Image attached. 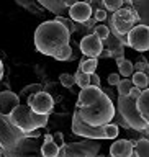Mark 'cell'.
Instances as JSON below:
<instances>
[{
  "instance_id": "obj_1",
  "label": "cell",
  "mask_w": 149,
  "mask_h": 157,
  "mask_svg": "<svg viewBox=\"0 0 149 157\" xmlns=\"http://www.w3.org/2000/svg\"><path fill=\"white\" fill-rule=\"evenodd\" d=\"M76 113L85 124L100 128L112 123L116 110L112 98L105 92H102L100 87L88 85L85 88H80Z\"/></svg>"
},
{
  "instance_id": "obj_2",
  "label": "cell",
  "mask_w": 149,
  "mask_h": 157,
  "mask_svg": "<svg viewBox=\"0 0 149 157\" xmlns=\"http://www.w3.org/2000/svg\"><path fill=\"white\" fill-rule=\"evenodd\" d=\"M71 33L56 20L44 21L34 31V46L44 56H53L62 46L69 44Z\"/></svg>"
},
{
  "instance_id": "obj_3",
  "label": "cell",
  "mask_w": 149,
  "mask_h": 157,
  "mask_svg": "<svg viewBox=\"0 0 149 157\" xmlns=\"http://www.w3.org/2000/svg\"><path fill=\"white\" fill-rule=\"evenodd\" d=\"M118 113L123 118V126L131 128L135 131H146L149 128V123L144 121L139 116V113L136 110V100H133L130 97L118 95Z\"/></svg>"
},
{
  "instance_id": "obj_4",
  "label": "cell",
  "mask_w": 149,
  "mask_h": 157,
  "mask_svg": "<svg viewBox=\"0 0 149 157\" xmlns=\"http://www.w3.org/2000/svg\"><path fill=\"white\" fill-rule=\"evenodd\" d=\"M8 118L12 120V123L17 128H20L22 131H34L38 129V128H43L48 124V115H36V113H33L31 110L28 108H25L22 105H18L15 110L8 115Z\"/></svg>"
},
{
  "instance_id": "obj_5",
  "label": "cell",
  "mask_w": 149,
  "mask_h": 157,
  "mask_svg": "<svg viewBox=\"0 0 149 157\" xmlns=\"http://www.w3.org/2000/svg\"><path fill=\"white\" fill-rule=\"evenodd\" d=\"M138 21H139V17H138V13L133 8L121 7L113 12V17H112L113 33L116 34V38L121 39V44H126V34Z\"/></svg>"
},
{
  "instance_id": "obj_6",
  "label": "cell",
  "mask_w": 149,
  "mask_h": 157,
  "mask_svg": "<svg viewBox=\"0 0 149 157\" xmlns=\"http://www.w3.org/2000/svg\"><path fill=\"white\" fill-rule=\"evenodd\" d=\"M126 46L139 52H147L149 49V26L147 25H136L126 34Z\"/></svg>"
},
{
  "instance_id": "obj_7",
  "label": "cell",
  "mask_w": 149,
  "mask_h": 157,
  "mask_svg": "<svg viewBox=\"0 0 149 157\" xmlns=\"http://www.w3.org/2000/svg\"><path fill=\"white\" fill-rule=\"evenodd\" d=\"M72 131L79 136L92 137V139H105V129H103V126L93 128V126L85 124V123L79 118L77 113H74V118H72Z\"/></svg>"
},
{
  "instance_id": "obj_8",
  "label": "cell",
  "mask_w": 149,
  "mask_h": 157,
  "mask_svg": "<svg viewBox=\"0 0 149 157\" xmlns=\"http://www.w3.org/2000/svg\"><path fill=\"white\" fill-rule=\"evenodd\" d=\"M54 108V100L48 92H38L33 95V100L29 103V110L36 115H49Z\"/></svg>"
},
{
  "instance_id": "obj_9",
  "label": "cell",
  "mask_w": 149,
  "mask_h": 157,
  "mask_svg": "<svg viewBox=\"0 0 149 157\" xmlns=\"http://www.w3.org/2000/svg\"><path fill=\"white\" fill-rule=\"evenodd\" d=\"M80 51L84 56L87 57H95L98 59V56L102 54L103 51V41L102 39H98L95 34H87L84 39H80Z\"/></svg>"
},
{
  "instance_id": "obj_10",
  "label": "cell",
  "mask_w": 149,
  "mask_h": 157,
  "mask_svg": "<svg viewBox=\"0 0 149 157\" xmlns=\"http://www.w3.org/2000/svg\"><path fill=\"white\" fill-rule=\"evenodd\" d=\"M69 17L77 23H85L92 17V7L90 3L85 2H77L72 7H69Z\"/></svg>"
},
{
  "instance_id": "obj_11",
  "label": "cell",
  "mask_w": 149,
  "mask_h": 157,
  "mask_svg": "<svg viewBox=\"0 0 149 157\" xmlns=\"http://www.w3.org/2000/svg\"><path fill=\"white\" fill-rule=\"evenodd\" d=\"M20 105V97L13 92H0V113L8 116Z\"/></svg>"
},
{
  "instance_id": "obj_12",
  "label": "cell",
  "mask_w": 149,
  "mask_h": 157,
  "mask_svg": "<svg viewBox=\"0 0 149 157\" xmlns=\"http://www.w3.org/2000/svg\"><path fill=\"white\" fill-rule=\"evenodd\" d=\"M135 142L128 139H116L110 146V157H131Z\"/></svg>"
},
{
  "instance_id": "obj_13",
  "label": "cell",
  "mask_w": 149,
  "mask_h": 157,
  "mask_svg": "<svg viewBox=\"0 0 149 157\" xmlns=\"http://www.w3.org/2000/svg\"><path fill=\"white\" fill-rule=\"evenodd\" d=\"M136 110L143 120L149 123V90L147 88L141 90L139 97L136 98Z\"/></svg>"
},
{
  "instance_id": "obj_14",
  "label": "cell",
  "mask_w": 149,
  "mask_h": 157,
  "mask_svg": "<svg viewBox=\"0 0 149 157\" xmlns=\"http://www.w3.org/2000/svg\"><path fill=\"white\" fill-rule=\"evenodd\" d=\"M116 66L120 69V75L123 77H130L133 72H135V66H133V62H130L128 59H125L123 56H118L116 57Z\"/></svg>"
},
{
  "instance_id": "obj_15",
  "label": "cell",
  "mask_w": 149,
  "mask_h": 157,
  "mask_svg": "<svg viewBox=\"0 0 149 157\" xmlns=\"http://www.w3.org/2000/svg\"><path fill=\"white\" fill-rule=\"evenodd\" d=\"M149 155V141L146 139L138 141L135 146H133V154L131 157H147Z\"/></svg>"
},
{
  "instance_id": "obj_16",
  "label": "cell",
  "mask_w": 149,
  "mask_h": 157,
  "mask_svg": "<svg viewBox=\"0 0 149 157\" xmlns=\"http://www.w3.org/2000/svg\"><path fill=\"white\" fill-rule=\"evenodd\" d=\"M133 85L141 88V90H144V88H147L149 85V78H147V74L146 72H133Z\"/></svg>"
},
{
  "instance_id": "obj_17",
  "label": "cell",
  "mask_w": 149,
  "mask_h": 157,
  "mask_svg": "<svg viewBox=\"0 0 149 157\" xmlns=\"http://www.w3.org/2000/svg\"><path fill=\"white\" fill-rule=\"evenodd\" d=\"M57 152H59V147L54 144L53 139L44 141V144L41 146V155L43 157H57Z\"/></svg>"
},
{
  "instance_id": "obj_18",
  "label": "cell",
  "mask_w": 149,
  "mask_h": 157,
  "mask_svg": "<svg viewBox=\"0 0 149 157\" xmlns=\"http://www.w3.org/2000/svg\"><path fill=\"white\" fill-rule=\"evenodd\" d=\"M133 3H139V8H136L135 12L138 13V17H139V20L143 21V25H147V0H133Z\"/></svg>"
},
{
  "instance_id": "obj_19",
  "label": "cell",
  "mask_w": 149,
  "mask_h": 157,
  "mask_svg": "<svg viewBox=\"0 0 149 157\" xmlns=\"http://www.w3.org/2000/svg\"><path fill=\"white\" fill-rule=\"evenodd\" d=\"M97 66H98V59L88 57V59H85V61L80 62V67L79 69H80L84 74H93L97 71Z\"/></svg>"
},
{
  "instance_id": "obj_20",
  "label": "cell",
  "mask_w": 149,
  "mask_h": 157,
  "mask_svg": "<svg viewBox=\"0 0 149 157\" xmlns=\"http://www.w3.org/2000/svg\"><path fill=\"white\" fill-rule=\"evenodd\" d=\"M74 78H76V83L80 88H85L90 85V80H88V74H84L80 69H77V72L74 74Z\"/></svg>"
},
{
  "instance_id": "obj_21",
  "label": "cell",
  "mask_w": 149,
  "mask_h": 157,
  "mask_svg": "<svg viewBox=\"0 0 149 157\" xmlns=\"http://www.w3.org/2000/svg\"><path fill=\"white\" fill-rule=\"evenodd\" d=\"M118 95H123V97H126L128 93H130L131 90V87H133V82L130 80V78H121L120 82H118Z\"/></svg>"
},
{
  "instance_id": "obj_22",
  "label": "cell",
  "mask_w": 149,
  "mask_h": 157,
  "mask_svg": "<svg viewBox=\"0 0 149 157\" xmlns=\"http://www.w3.org/2000/svg\"><path fill=\"white\" fill-rule=\"evenodd\" d=\"M71 54H72L71 44H66V46H62L56 54H54V59H57V61H67V59H71Z\"/></svg>"
},
{
  "instance_id": "obj_23",
  "label": "cell",
  "mask_w": 149,
  "mask_h": 157,
  "mask_svg": "<svg viewBox=\"0 0 149 157\" xmlns=\"http://www.w3.org/2000/svg\"><path fill=\"white\" fill-rule=\"evenodd\" d=\"M103 129H105V139H116L118 137V126L116 124H112V123H108V124L103 126Z\"/></svg>"
},
{
  "instance_id": "obj_24",
  "label": "cell",
  "mask_w": 149,
  "mask_h": 157,
  "mask_svg": "<svg viewBox=\"0 0 149 157\" xmlns=\"http://www.w3.org/2000/svg\"><path fill=\"white\" fill-rule=\"evenodd\" d=\"M95 36L98 38V39H102V41H105V39L110 36V28L107 26V25H97L95 26Z\"/></svg>"
},
{
  "instance_id": "obj_25",
  "label": "cell",
  "mask_w": 149,
  "mask_h": 157,
  "mask_svg": "<svg viewBox=\"0 0 149 157\" xmlns=\"http://www.w3.org/2000/svg\"><path fill=\"white\" fill-rule=\"evenodd\" d=\"M59 80H61L62 83V87H66V88H71L76 85V78H74L72 74H67V72H64L61 74V77H59Z\"/></svg>"
},
{
  "instance_id": "obj_26",
  "label": "cell",
  "mask_w": 149,
  "mask_h": 157,
  "mask_svg": "<svg viewBox=\"0 0 149 157\" xmlns=\"http://www.w3.org/2000/svg\"><path fill=\"white\" fill-rule=\"evenodd\" d=\"M100 2L103 3V7L107 10H110V12H115V10L123 7V0H100Z\"/></svg>"
},
{
  "instance_id": "obj_27",
  "label": "cell",
  "mask_w": 149,
  "mask_h": 157,
  "mask_svg": "<svg viewBox=\"0 0 149 157\" xmlns=\"http://www.w3.org/2000/svg\"><path fill=\"white\" fill-rule=\"evenodd\" d=\"M38 92H43V87L39 85V83H31V85L25 87L22 90L23 95H34V93H38Z\"/></svg>"
},
{
  "instance_id": "obj_28",
  "label": "cell",
  "mask_w": 149,
  "mask_h": 157,
  "mask_svg": "<svg viewBox=\"0 0 149 157\" xmlns=\"http://www.w3.org/2000/svg\"><path fill=\"white\" fill-rule=\"evenodd\" d=\"M54 20H56V21H59V23H61V25H62V26H64V28L67 29L69 33H72L74 29H76V28H74V25H72V21H69L67 18H62V17H56Z\"/></svg>"
},
{
  "instance_id": "obj_29",
  "label": "cell",
  "mask_w": 149,
  "mask_h": 157,
  "mask_svg": "<svg viewBox=\"0 0 149 157\" xmlns=\"http://www.w3.org/2000/svg\"><path fill=\"white\" fill-rule=\"evenodd\" d=\"M53 141H54V144H56L57 147L64 146V137H62L61 132H54V134H53Z\"/></svg>"
},
{
  "instance_id": "obj_30",
  "label": "cell",
  "mask_w": 149,
  "mask_h": 157,
  "mask_svg": "<svg viewBox=\"0 0 149 157\" xmlns=\"http://www.w3.org/2000/svg\"><path fill=\"white\" fill-rule=\"evenodd\" d=\"M88 80H90V85L100 87V77H98L95 72H93V74H88Z\"/></svg>"
},
{
  "instance_id": "obj_31",
  "label": "cell",
  "mask_w": 149,
  "mask_h": 157,
  "mask_svg": "<svg viewBox=\"0 0 149 157\" xmlns=\"http://www.w3.org/2000/svg\"><path fill=\"white\" fill-rule=\"evenodd\" d=\"M120 80H121L120 74H110V75H108V83H110V85H118Z\"/></svg>"
},
{
  "instance_id": "obj_32",
  "label": "cell",
  "mask_w": 149,
  "mask_h": 157,
  "mask_svg": "<svg viewBox=\"0 0 149 157\" xmlns=\"http://www.w3.org/2000/svg\"><path fill=\"white\" fill-rule=\"evenodd\" d=\"M133 66H135L136 72H146L147 74V62H138V64H133Z\"/></svg>"
},
{
  "instance_id": "obj_33",
  "label": "cell",
  "mask_w": 149,
  "mask_h": 157,
  "mask_svg": "<svg viewBox=\"0 0 149 157\" xmlns=\"http://www.w3.org/2000/svg\"><path fill=\"white\" fill-rule=\"evenodd\" d=\"M93 18H95L97 21H103V20H107V12L105 10H97L95 15H93Z\"/></svg>"
},
{
  "instance_id": "obj_34",
  "label": "cell",
  "mask_w": 149,
  "mask_h": 157,
  "mask_svg": "<svg viewBox=\"0 0 149 157\" xmlns=\"http://www.w3.org/2000/svg\"><path fill=\"white\" fill-rule=\"evenodd\" d=\"M139 93H141V88H138V87L133 85V87H131V90H130V93H128V97L133 98V100H136V98L139 97Z\"/></svg>"
},
{
  "instance_id": "obj_35",
  "label": "cell",
  "mask_w": 149,
  "mask_h": 157,
  "mask_svg": "<svg viewBox=\"0 0 149 157\" xmlns=\"http://www.w3.org/2000/svg\"><path fill=\"white\" fill-rule=\"evenodd\" d=\"M77 2H80V0H64V3H66L67 7H72V5L77 3Z\"/></svg>"
},
{
  "instance_id": "obj_36",
  "label": "cell",
  "mask_w": 149,
  "mask_h": 157,
  "mask_svg": "<svg viewBox=\"0 0 149 157\" xmlns=\"http://www.w3.org/2000/svg\"><path fill=\"white\" fill-rule=\"evenodd\" d=\"M2 77H3V62L0 59V80H2Z\"/></svg>"
},
{
  "instance_id": "obj_37",
  "label": "cell",
  "mask_w": 149,
  "mask_h": 157,
  "mask_svg": "<svg viewBox=\"0 0 149 157\" xmlns=\"http://www.w3.org/2000/svg\"><path fill=\"white\" fill-rule=\"evenodd\" d=\"M125 2H128V3L131 5V2H133V0H123V3H125Z\"/></svg>"
},
{
  "instance_id": "obj_38",
  "label": "cell",
  "mask_w": 149,
  "mask_h": 157,
  "mask_svg": "<svg viewBox=\"0 0 149 157\" xmlns=\"http://www.w3.org/2000/svg\"><path fill=\"white\" fill-rule=\"evenodd\" d=\"M97 157H103V155H97Z\"/></svg>"
}]
</instances>
